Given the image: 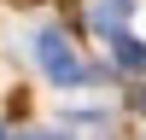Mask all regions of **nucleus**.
I'll use <instances>...</instances> for the list:
<instances>
[{
  "mask_svg": "<svg viewBox=\"0 0 146 140\" xmlns=\"http://www.w3.org/2000/svg\"><path fill=\"white\" fill-rule=\"evenodd\" d=\"M35 58H41V70L53 82H88V64L76 58V47H70L58 29H41V35H35Z\"/></svg>",
  "mask_w": 146,
  "mask_h": 140,
  "instance_id": "obj_1",
  "label": "nucleus"
},
{
  "mask_svg": "<svg viewBox=\"0 0 146 140\" xmlns=\"http://www.w3.org/2000/svg\"><path fill=\"white\" fill-rule=\"evenodd\" d=\"M111 58H117L123 70H135V76L146 70V47H140V41H129V35H111Z\"/></svg>",
  "mask_w": 146,
  "mask_h": 140,
  "instance_id": "obj_2",
  "label": "nucleus"
}]
</instances>
